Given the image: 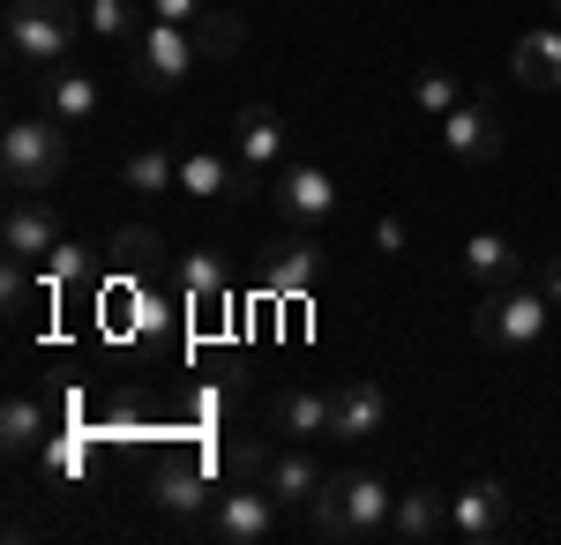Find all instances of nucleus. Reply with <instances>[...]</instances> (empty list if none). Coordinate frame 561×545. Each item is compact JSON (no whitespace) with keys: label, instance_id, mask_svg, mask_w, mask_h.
I'll use <instances>...</instances> for the list:
<instances>
[{"label":"nucleus","instance_id":"nucleus-1","mask_svg":"<svg viewBox=\"0 0 561 545\" xmlns=\"http://www.w3.org/2000/svg\"><path fill=\"white\" fill-rule=\"evenodd\" d=\"M389 508H397V494L382 471H330L307 501V531L314 538H375V531H389Z\"/></svg>","mask_w":561,"mask_h":545},{"label":"nucleus","instance_id":"nucleus-2","mask_svg":"<svg viewBox=\"0 0 561 545\" xmlns=\"http://www.w3.org/2000/svg\"><path fill=\"white\" fill-rule=\"evenodd\" d=\"M60 172H68V127L53 120L45 105H15L8 135H0V179L15 195H45Z\"/></svg>","mask_w":561,"mask_h":545},{"label":"nucleus","instance_id":"nucleus-3","mask_svg":"<svg viewBox=\"0 0 561 545\" xmlns=\"http://www.w3.org/2000/svg\"><path fill=\"white\" fill-rule=\"evenodd\" d=\"M83 31L90 23H76L60 0H8V53H15V68H31V76L68 68V53H76Z\"/></svg>","mask_w":561,"mask_h":545},{"label":"nucleus","instance_id":"nucleus-4","mask_svg":"<svg viewBox=\"0 0 561 545\" xmlns=\"http://www.w3.org/2000/svg\"><path fill=\"white\" fill-rule=\"evenodd\" d=\"M270 210L285 217L293 232H314V224H330V217L345 210V195H337V172L314 165V158H285L277 179H270Z\"/></svg>","mask_w":561,"mask_h":545},{"label":"nucleus","instance_id":"nucleus-5","mask_svg":"<svg viewBox=\"0 0 561 545\" xmlns=\"http://www.w3.org/2000/svg\"><path fill=\"white\" fill-rule=\"evenodd\" d=\"M195 68H203V53H195V31H187V23H150V31L135 38V53H128V83L142 90V97L180 90Z\"/></svg>","mask_w":561,"mask_h":545},{"label":"nucleus","instance_id":"nucleus-6","mask_svg":"<svg viewBox=\"0 0 561 545\" xmlns=\"http://www.w3.org/2000/svg\"><path fill=\"white\" fill-rule=\"evenodd\" d=\"M547 314H554V299L539 292V285H510V292L479 299L472 329H479V344H494V351H524V344L547 336Z\"/></svg>","mask_w":561,"mask_h":545},{"label":"nucleus","instance_id":"nucleus-7","mask_svg":"<svg viewBox=\"0 0 561 545\" xmlns=\"http://www.w3.org/2000/svg\"><path fill=\"white\" fill-rule=\"evenodd\" d=\"M173 322V306L150 292V277H113V285H98V329L113 336V344H135V336H165Z\"/></svg>","mask_w":561,"mask_h":545},{"label":"nucleus","instance_id":"nucleus-8","mask_svg":"<svg viewBox=\"0 0 561 545\" xmlns=\"http://www.w3.org/2000/svg\"><path fill=\"white\" fill-rule=\"evenodd\" d=\"M180 195L187 202H255L262 179L248 158H217V150H180Z\"/></svg>","mask_w":561,"mask_h":545},{"label":"nucleus","instance_id":"nucleus-9","mask_svg":"<svg viewBox=\"0 0 561 545\" xmlns=\"http://www.w3.org/2000/svg\"><path fill=\"white\" fill-rule=\"evenodd\" d=\"M210 538L217 545H262L270 531H277V501H270V486H255V478H240L225 501H210Z\"/></svg>","mask_w":561,"mask_h":545},{"label":"nucleus","instance_id":"nucleus-10","mask_svg":"<svg viewBox=\"0 0 561 545\" xmlns=\"http://www.w3.org/2000/svg\"><path fill=\"white\" fill-rule=\"evenodd\" d=\"M442 142H449L465 165H494V158L510 150V120H502V105H486V97H465V105L442 120Z\"/></svg>","mask_w":561,"mask_h":545},{"label":"nucleus","instance_id":"nucleus-11","mask_svg":"<svg viewBox=\"0 0 561 545\" xmlns=\"http://www.w3.org/2000/svg\"><path fill=\"white\" fill-rule=\"evenodd\" d=\"M510 523H517V501H510L502 478H472L465 494H449V531H457V538L486 545V538H502Z\"/></svg>","mask_w":561,"mask_h":545},{"label":"nucleus","instance_id":"nucleus-12","mask_svg":"<svg viewBox=\"0 0 561 545\" xmlns=\"http://www.w3.org/2000/svg\"><path fill=\"white\" fill-rule=\"evenodd\" d=\"M322 269H330V254L314 247L307 232H293V240H270V247H262V292L307 299L314 285H322Z\"/></svg>","mask_w":561,"mask_h":545},{"label":"nucleus","instance_id":"nucleus-13","mask_svg":"<svg viewBox=\"0 0 561 545\" xmlns=\"http://www.w3.org/2000/svg\"><path fill=\"white\" fill-rule=\"evenodd\" d=\"M60 240H68V232H60V210H45V195H15L8 217H0V247H8V262H45Z\"/></svg>","mask_w":561,"mask_h":545},{"label":"nucleus","instance_id":"nucleus-14","mask_svg":"<svg viewBox=\"0 0 561 545\" xmlns=\"http://www.w3.org/2000/svg\"><path fill=\"white\" fill-rule=\"evenodd\" d=\"M382 426H389V396L375 389V381H345L337 404H330V441L367 449V441H382Z\"/></svg>","mask_w":561,"mask_h":545},{"label":"nucleus","instance_id":"nucleus-15","mask_svg":"<svg viewBox=\"0 0 561 545\" xmlns=\"http://www.w3.org/2000/svg\"><path fill=\"white\" fill-rule=\"evenodd\" d=\"M150 501L165 508V515H210V471L195 456L150 463Z\"/></svg>","mask_w":561,"mask_h":545},{"label":"nucleus","instance_id":"nucleus-16","mask_svg":"<svg viewBox=\"0 0 561 545\" xmlns=\"http://www.w3.org/2000/svg\"><path fill=\"white\" fill-rule=\"evenodd\" d=\"M330 404H337V389H277L270 396V426L285 433V441H330Z\"/></svg>","mask_w":561,"mask_h":545},{"label":"nucleus","instance_id":"nucleus-17","mask_svg":"<svg viewBox=\"0 0 561 545\" xmlns=\"http://www.w3.org/2000/svg\"><path fill=\"white\" fill-rule=\"evenodd\" d=\"M465 277H472L479 292H510V285H524L517 240H502V232H472V240H465Z\"/></svg>","mask_w":561,"mask_h":545},{"label":"nucleus","instance_id":"nucleus-18","mask_svg":"<svg viewBox=\"0 0 561 545\" xmlns=\"http://www.w3.org/2000/svg\"><path fill=\"white\" fill-rule=\"evenodd\" d=\"M232 158H248V165H285V113H270V105H240L232 113Z\"/></svg>","mask_w":561,"mask_h":545},{"label":"nucleus","instance_id":"nucleus-19","mask_svg":"<svg viewBox=\"0 0 561 545\" xmlns=\"http://www.w3.org/2000/svg\"><path fill=\"white\" fill-rule=\"evenodd\" d=\"M322 478H330V471L307 456V441H285V456H270V471H262V486H270V501H277V508H307Z\"/></svg>","mask_w":561,"mask_h":545},{"label":"nucleus","instance_id":"nucleus-20","mask_svg":"<svg viewBox=\"0 0 561 545\" xmlns=\"http://www.w3.org/2000/svg\"><path fill=\"white\" fill-rule=\"evenodd\" d=\"M121 187H128L135 202H158V195H173V187H180V158L165 150V142H142V150L121 158Z\"/></svg>","mask_w":561,"mask_h":545},{"label":"nucleus","instance_id":"nucleus-21","mask_svg":"<svg viewBox=\"0 0 561 545\" xmlns=\"http://www.w3.org/2000/svg\"><path fill=\"white\" fill-rule=\"evenodd\" d=\"M389 531L404 545H427L449 531V501L434 494V486H412V494H397V508H389Z\"/></svg>","mask_w":561,"mask_h":545},{"label":"nucleus","instance_id":"nucleus-22","mask_svg":"<svg viewBox=\"0 0 561 545\" xmlns=\"http://www.w3.org/2000/svg\"><path fill=\"white\" fill-rule=\"evenodd\" d=\"M510 76L524 90H561V31H524L510 53Z\"/></svg>","mask_w":561,"mask_h":545},{"label":"nucleus","instance_id":"nucleus-23","mask_svg":"<svg viewBox=\"0 0 561 545\" xmlns=\"http://www.w3.org/2000/svg\"><path fill=\"white\" fill-rule=\"evenodd\" d=\"M45 433H53V426H45V404L15 389V396L0 404V449H8V456H38Z\"/></svg>","mask_w":561,"mask_h":545},{"label":"nucleus","instance_id":"nucleus-24","mask_svg":"<svg viewBox=\"0 0 561 545\" xmlns=\"http://www.w3.org/2000/svg\"><path fill=\"white\" fill-rule=\"evenodd\" d=\"M187 31H195V53H203V68H225V60L248 45V15H232V8H210V15H195Z\"/></svg>","mask_w":561,"mask_h":545},{"label":"nucleus","instance_id":"nucleus-25","mask_svg":"<svg viewBox=\"0 0 561 545\" xmlns=\"http://www.w3.org/2000/svg\"><path fill=\"white\" fill-rule=\"evenodd\" d=\"M90 277H98V247H83V240H60V247L38 262V285H45V292H83Z\"/></svg>","mask_w":561,"mask_h":545},{"label":"nucleus","instance_id":"nucleus-26","mask_svg":"<svg viewBox=\"0 0 561 545\" xmlns=\"http://www.w3.org/2000/svg\"><path fill=\"white\" fill-rule=\"evenodd\" d=\"M83 23H90V38H105V45H135L150 31V23H142V0H90Z\"/></svg>","mask_w":561,"mask_h":545},{"label":"nucleus","instance_id":"nucleus-27","mask_svg":"<svg viewBox=\"0 0 561 545\" xmlns=\"http://www.w3.org/2000/svg\"><path fill=\"white\" fill-rule=\"evenodd\" d=\"M113 269H128V277H150V269H165V240H158L150 224H128V232H113Z\"/></svg>","mask_w":561,"mask_h":545},{"label":"nucleus","instance_id":"nucleus-28","mask_svg":"<svg viewBox=\"0 0 561 545\" xmlns=\"http://www.w3.org/2000/svg\"><path fill=\"white\" fill-rule=\"evenodd\" d=\"M180 292L187 299H225V254L217 247H187L180 254Z\"/></svg>","mask_w":561,"mask_h":545},{"label":"nucleus","instance_id":"nucleus-29","mask_svg":"<svg viewBox=\"0 0 561 545\" xmlns=\"http://www.w3.org/2000/svg\"><path fill=\"white\" fill-rule=\"evenodd\" d=\"M412 105H420V113H434V120H449V113L465 105V83H457L449 68H427V76L412 83Z\"/></svg>","mask_w":561,"mask_h":545},{"label":"nucleus","instance_id":"nucleus-30","mask_svg":"<svg viewBox=\"0 0 561 545\" xmlns=\"http://www.w3.org/2000/svg\"><path fill=\"white\" fill-rule=\"evenodd\" d=\"M225 471H232V478H255V486H262V471H270V441H255V433H232V441H225Z\"/></svg>","mask_w":561,"mask_h":545},{"label":"nucleus","instance_id":"nucleus-31","mask_svg":"<svg viewBox=\"0 0 561 545\" xmlns=\"http://www.w3.org/2000/svg\"><path fill=\"white\" fill-rule=\"evenodd\" d=\"M31 277H38V262H8V277H0V299H8L15 322L31 314Z\"/></svg>","mask_w":561,"mask_h":545},{"label":"nucleus","instance_id":"nucleus-32","mask_svg":"<svg viewBox=\"0 0 561 545\" xmlns=\"http://www.w3.org/2000/svg\"><path fill=\"white\" fill-rule=\"evenodd\" d=\"M45 463H53L60 478H76V471H83V441H76V433H45Z\"/></svg>","mask_w":561,"mask_h":545},{"label":"nucleus","instance_id":"nucleus-33","mask_svg":"<svg viewBox=\"0 0 561 545\" xmlns=\"http://www.w3.org/2000/svg\"><path fill=\"white\" fill-rule=\"evenodd\" d=\"M150 15L158 23H195V15H210V0H150Z\"/></svg>","mask_w":561,"mask_h":545},{"label":"nucleus","instance_id":"nucleus-34","mask_svg":"<svg viewBox=\"0 0 561 545\" xmlns=\"http://www.w3.org/2000/svg\"><path fill=\"white\" fill-rule=\"evenodd\" d=\"M375 247H382V254H404V217H382V224H375Z\"/></svg>","mask_w":561,"mask_h":545},{"label":"nucleus","instance_id":"nucleus-35","mask_svg":"<svg viewBox=\"0 0 561 545\" xmlns=\"http://www.w3.org/2000/svg\"><path fill=\"white\" fill-rule=\"evenodd\" d=\"M531 285H539V292L561 306V254H554V262H539V277H531Z\"/></svg>","mask_w":561,"mask_h":545},{"label":"nucleus","instance_id":"nucleus-36","mask_svg":"<svg viewBox=\"0 0 561 545\" xmlns=\"http://www.w3.org/2000/svg\"><path fill=\"white\" fill-rule=\"evenodd\" d=\"M554 15H561V0H554Z\"/></svg>","mask_w":561,"mask_h":545}]
</instances>
